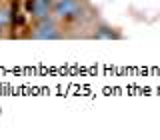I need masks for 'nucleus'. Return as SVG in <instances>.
Returning <instances> with one entry per match:
<instances>
[{"label":"nucleus","mask_w":160,"mask_h":140,"mask_svg":"<svg viewBox=\"0 0 160 140\" xmlns=\"http://www.w3.org/2000/svg\"><path fill=\"white\" fill-rule=\"evenodd\" d=\"M34 38H38V40H56V38H60V32H58L56 24H54L52 20L44 18L42 22H40V26L36 28V32H34Z\"/></svg>","instance_id":"f03ea898"},{"label":"nucleus","mask_w":160,"mask_h":140,"mask_svg":"<svg viewBox=\"0 0 160 140\" xmlns=\"http://www.w3.org/2000/svg\"><path fill=\"white\" fill-rule=\"evenodd\" d=\"M10 22V14H8V10H0V28L2 26H6V24Z\"/></svg>","instance_id":"39448f33"},{"label":"nucleus","mask_w":160,"mask_h":140,"mask_svg":"<svg viewBox=\"0 0 160 140\" xmlns=\"http://www.w3.org/2000/svg\"><path fill=\"white\" fill-rule=\"evenodd\" d=\"M96 38H116V34L112 32L110 28H100V30H96Z\"/></svg>","instance_id":"20e7f679"},{"label":"nucleus","mask_w":160,"mask_h":140,"mask_svg":"<svg viewBox=\"0 0 160 140\" xmlns=\"http://www.w3.org/2000/svg\"><path fill=\"white\" fill-rule=\"evenodd\" d=\"M0 36H2V30H0Z\"/></svg>","instance_id":"423d86ee"},{"label":"nucleus","mask_w":160,"mask_h":140,"mask_svg":"<svg viewBox=\"0 0 160 140\" xmlns=\"http://www.w3.org/2000/svg\"><path fill=\"white\" fill-rule=\"evenodd\" d=\"M50 8H52V0H34V14H36L40 20L48 18Z\"/></svg>","instance_id":"7ed1b4c3"},{"label":"nucleus","mask_w":160,"mask_h":140,"mask_svg":"<svg viewBox=\"0 0 160 140\" xmlns=\"http://www.w3.org/2000/svg\"><path fill=\"white\" fill-rule=\"evenodd\" d=\"M82 6L78 0H58L54 4V14L58 18H80Z\"/></svg>","instance_id":"f257e3e1"}]
</instances>
